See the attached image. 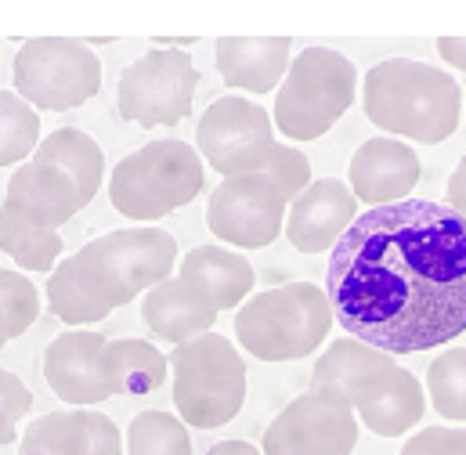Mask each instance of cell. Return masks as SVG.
Masks as SVG:
<instances>
[{
	"label": "cell",
	"instance_id": "cell-32",
	"mask_svg": "<svg viewBox=\"0 0 466 455\" xmlns=\"http://www.w3.org/2000/svg\"><path fill=\"white\" fill-rule=\"evenodd\" d=\"M29 409H33L29 387L11 369H0V445H11L18 438V420L29 416Z\"/></svg>",
	"mask_w": 466,
	"mask_h": 455
},
{
	"label": "cell",
	"instance_id": "cell-35",
	"mask_svg": "<svg viewBox=\"0 0 466 455\" xmlns=\"http://www.w3.org/2000/svg\"><path fill=\"white\" fill-rule=\"evenodd\" d=\"M434 47H438V55L445 58V66L463 69L466 73V36H441Z\"/></svg>",
	"mask_w": 466,
	"mask_h": 455
},
{
	"label": "cell",
	"instance_id": "cell-22",
	"mask_svg": "<svg viewBox=\"0 0 466 455\" xmlns=\"http://www.w3.org/2000/svg\"><path fill=\"white\" fill-rule=\"evenodd\" d=\"M218 308L207 304L192 286H185L181 278H167L163 286H156L152 293H145L141 300V322L156 340H167L174 347L214 333L218 322Z\"/></svg>",
	"mask_w": 466,
	"mask_h": 455
},
{
	"label": "cell",
	"instance_id": "cell-3",
	"mask_svg": "<svg viewBox=\"0 0 466 455\" xmlns=\"http://www.w3.org/2000/svg\"><path fill=\"white\" fill-rule=\"evenodd\" d=\"M333 326L329 293L315 282H282L253 293L235 311V340L260 361L311 358Z\"/></svg>",
	"mask_w": 466,
	"mask_h": 455
},
{
	"label": "cell",
	"instance_id": "cell-5",
	"mask_svg": "<svg viewBox=\"0 0 466 455\" xmlns=\"http://www.w3.org/2000/svg\"><path fill=\"white\" fill-rule=\"evenodd\" d=\"M91 293L113 311L152 293L177 271V238L163 228H119L73 253Z\"/></svg>",
	"mask_w": 466,
	"mask_h": 455
},
{
	"label": "cell",
	"instance_id": "cell-13",
	"mask_svg": "<svg viewBox=\"0 0 466 455\" xmlns=\"http://www.w3.org/2000/svg\"><path fill=\"white\" fill-rule=\"evenodd\" d=\"M106 350H109L106 333H95V329L58 333L44 347V379L51 394L80 409L109 401L113 387L106 376Z\"/></svg>",
	"mask_w": 466,
	"mask_h": 455
},
{
	"label": "cell",
	"instance_id": "cell-15",
	"mask_svg": "<svg viewBox=\"0 0 466 455\" xmlns=\"http://www.w3.org/2000/svg\"><path fill=\"white\" fill-rule=\"evenodd\" d=\"M84 207L87 203H84L80 188L73 185V177L66 170H58L55 163H44L36 156L11 174L7 188H4V203H0V210L15 214L18 221L33 228H47V231L69 225Z\"/></svg>",
	"mask_w": 466,
	"mask_h": 455
},
{
	"label": "cell",
	"instance_id": "cell-37",
	"mask_svg": "<svg viewBox=\"0 0 466 455\" xmlns=\"http://www.w3.org/2000/svg\"><path fill=\"white\" fill-rule=\"evenodd\" d=\"M11 340V337H7V326H4V315H0V350H4V343Z\"/></svg>",
	"mask_w": 466,
	"mask_h": 455
},
{
	"label": "cell",
	"instance_id": "cell-16",
	"mask_svg": "<svg viewBox=\"0 0 466 455\" xmlns=\"http://www.w3.org/2000/svg\"><path fill=\"white\" fill-rule=\"evenodd\" d=\"M358 221V199L348 181L340 177H322L311 181L286 214V238L293 242L297 253H333L337 242Z\"/></svg>",
	"mask_w": 466,
	"mask_h": 455
},
{
	"label": "cell",
	"instance_id": "cell-8",
	"mask_svg": "<svg viewBox=\"0 0 466 455\" xmlns=\"http://www.w3.org/2000/svg\"><path fill=\"white\" fill-rule=\"evenodd\" d=\"M15 95L36 113H69L102 91V58L87 40H25L11 62Z\"/></svg>",
	"mask_w": 466,
	"mask_h": 455
},
{
	"label": "cell",
	"instance_id": "cell-21",
	"mask_svg": "<svg viewBox=\"0 0 466 455\" xmlns=\"http://www.w3.org/2000/svg\"><path fill=\"white\" fill-rule=\"evenodd\" d=\"M394 361L398 358H390L380 347H369V343L354 340V337H340V340L329 343L326 354L315 361V369H311V390L354 409L358 398L376 383V376L383 369H390Z\"/></svg>",
	"mask_w": 466,
	"mask_h": 455
},
{
	"label": "cell",
	"instance_id": "cell-28",
	"mask_svg": "<svg viewBox=\"0 0 466 455\" xmlns=\"http://www.w3.org/2000/svg\"><path fill=\"white\" fill-rule=\"evenodd\" d=\"M127 455H192V434L181 416L137 412L127 427Z\"/></svg>",
	"mask_w": 466,
	"mask_h": 455
},
{
	"label": "cell",
	"instance_id": "cell-11",
	"mask_svg": "<svg viewBox=\"0 0 466 455\" xmlns=\"http://www.w3.org/2000/svg\"><path fill=\"white\" fill-rule=\"evenodd\" d=\"M275 145V119L249 98H218L207 106L196 126V148L221 177L257 174Z\"/></svg>",
	"mask_w": 466,
	"mask_h": 455
},
{
	"label": "cell",
	"instance_id": "cell-18",
	"mask_svg": "<svg viewBox=\"0 0 466 455\" xmlns=\"http://www.w3.org/2000/svg\"><path fill=\"white\" fill-rule=\"evenodd\" d=\"M214 62L232 91L268 95L282 87L293 62V44L286 36H225L214 47Z\"/></svg>",
	"mask_w": 466,
	"mask_h": 455
},
{
	"label": "cell",
	"instance_id": "cell-26",
	"mask_svg": "<svg viewBox=\"0 0 466 455\" xmlns=\"http://www.w3.org/2000/svg\"><path fill=\"white\" fill-rule=\"evenodd\" d=\"M0 249L22 268V271H55L66 249L62 235L58 231H47V228H33L25 221H18L15 214L0 210Z\"/></svg>",
	"mask_w": 466,
	"mask_h": 455
},
{
	"label": "cell",
	"instance_id": "cell-30",
	"mask_svg": "<svg viewBox=\"0 0 466 455\" xmlns=\"http://www.w3.org/2000/svg\"><path fill=\"white\" fill-rule=\"evenodd\" d=\"M0 315L7 326V337L18 340L40 315V289L33 286L29 275L0 268Z\"/></svg>",
	"mask_w": 466,
	"mask_h": 455
},
{
	"label": "cell",
	"instance_id": "cell-9",
	"mask_svg": "<svg viewBox=\"0 0 466 455\" xmlns=\"http://www.w3.org/2000/svg\"><path fill=\"white\" fill-rule=\"evenodd\" d=\"M199 69L188 51L152 47L134 58L116 87L119 116L137 126H174L192 113Z\"/></svg>",
	"mask_w": 466,
	"mask_h": 455
},
{
	"label": "cell",
	"instance_id": "cell-14",
	"mask_svg": "<svg viewBox=\"0 0 466 455\" xmlns=\"http://www.w3.org/2000/svg\"><path fill=\"white\" fill-rule=\"evenodd\" d=\"M420 177H423V163H420L416 148L409 141H398L387 134L361 141L348 167L350 192L369 210L405 203L412 196V188L420 185Z\"/></svg>",
	"mask_w": 466,
	"mask_h": 455
},
{
	"label": "cell",
	"instance_id": "cell-19",
	"mask_svg": "<svg viewBox=\"0 0 466 455\" xmlns=\"http://www.w3.org/2000/svg\"><path fill=\"white\" fill-rule=\"evenodd\" d=\"M423 412H427V387L398 361L383 369L354 405L358 423L380 438H401L416 430Z\"/></svg>",
	"mask_w": 466,
	"mask_h": 455
},
{
	"label": "cell",
	"instance_id": "cell-4",
	"mask_svg": "<svg viewBox=\"0 0 466 455\" xmlns=\"http://www.w3.org/2000/svg\"><path fill=\"white\" fill-rule=\"evenodd\" d=\"M207 185V167L199 148L177 137L148 141L145 148L123 156L109 174V203L130 221H159L188 207Z\"/></svg>",
	"mask_w": 466,
	"mask_h": 455
},
{
	"label": "cell",
	"instance_id": "cell-27",
	"mask_svg": "<svg viewBox=\"0 0 466 455\" xmlns=\"http://www.w3.org/2000/svg\"><path fill=\"white\" fill-rule=\"evenodd\" d=\"M40 113L18 98L15 91L0 87V167H22L40 148Z\"/></svg>",
	"mask_w": 466,
	"mask_h": 455
},
{
	"label": "cell",
	"instance_id": "cell-25",
	"mask_svg": "<svg viewBox=\"0 0 466 455\" xmlns=\"http://www.w3.org/2000/svg\"><path fill=\"white\" fill-rule=\"evenodd\" d=\"M44 297H47V311H51L58 322H66V326H95V322H102V318L113 315V308L102 304V300L91 293V286L84 282V275H80V268H76L73 257H66V260L47 275Z\"/></svg>",
	"mask_w": 466,
	"mask_h": 455
},
{
	"label": "cell",
	"instance_id": "cell-7",
	"mask_svg": "<svg viewBox=\"0 0 466 455\" xmlns=\"http://www.w3.org/2000/svg\"><path fill=\"white\" fill-rule=\"evenodd\" d=\"M174 405L185 427L218 430L246 405V361L221 333H207L174 347Z\"/></svg>",
	"mask_w": 466,
	"mask_h": 455
},
{
	"label": "cell",
	"instance_id": "cell-12",
	"mask_svg": "<svg viewBox=\"0 0 466 455\" xmlns=\"http://www.w3.org/2000/svg\"><path fill=\"white\" fill-rule=\"evenodd\" d=\"M358 445L354 409L304 390L297 394L264 430V455H350Z\"/></svg>",
	"mask_w": 466,
	"mask_h": 455
},
{
	"label": "cell",
	"instance_id": "cell-17",
	"mask_svg": "<svg viewBox=\"0 0 466 455\" xmlns=\"http://www.w3.org/2000/svg\"><path fill=\"white\" fill-rule=\"evenodd\" d=\"M18 455H123V438L102 412H47L25 427Z\"/></svg>",
	"mask_w": 466,
	"mask_h": 455
},
{
	"label": "cell",
	"instance_id": "cell-31",
	"mask_svg": "<svg viewBox=\"0 0 466 455\" xmlns=\"http://www.w3.org/2000/svg\"><path fill=\"white\" fill-rule=\"evenodd\" d=\"M257 174H268V177L282 188V196H286L289 203L315 181V177H311V159H308L300 148L282 145V141H275V145L268 148V156H264V163H260Z\"/></svg>",
	"mask_w": 466,
	"mask_h": 455
},
{
	"label": "cell",
	"instance_id": "cell-1",
	"mask_svg": "<svg viewBox=\"0 0 466 455\" xmlns=\"http://www.w3.org/2000/svg\"><path fill=\"white\" fill-rule=\"evenodd\" d=\"M333 318L390 358L466 333V221L434 199L365 210L326 268Z\"/></svg>",
	"mask_w": 466,
	"mask_h": 455
},
{
	"label": "cell",
	"instance_id": "cell-24",
	"mask_svg": "<svg viewBox=\"0 0 466 455\" xmlns=\"http://www.w3.org/2000/svg\"><path fill=\"white\" fill-rule=\"evenodd\" d=\"M170 369V358L148 340L137 337H123V340H109L106 350V376L113 394H127V398H141L163 387Z\"/></svg>",
	"mask_w": 466,
	"mask_h": 455
},
{
	"label": "cell",
	"instance_id": "cell-20",
	"mask_svg": "<svg viewBox=\"0 0 466 455\" xmlns=\"http://www.w3.org/2000/svg\"><path fill=\"white\" fill-rule=\"evenodd\" d=\"M177 278L185 286H192L218 311H238L253 297L257 271H253V264L238 249H228V246H196V249H188L181 257Z\"/></svg>",
	"mask_w": 466,
	"mask_h": 455
},
{
	"label": "cell",
	"instance_id": "cell-23",
	"mask_svg": "<svg viewBox=\"0 0 466 455\" xmlns=\"http://www.w3.org/2000/svg\"><path fill=\"white\" fill-rule=\"evenodd\" d=\"M33 156L44 159V163H55L58 170H66L73 177V185L80 188L84 203H91L98 196L102 181H106V152L87 130L58 126L40 141V148Z\"/></svg>",
	"mask_w": 466,
	"mask_h": 455
},
{
	"label": "cell",
	"instance_id": "cell-36",
	"mask_svg": "<svg viewBox=\"0 0 466 455\" xmlns=\"http://www.w3.org/2000/svg\"><path fill=\"white\" fill-rule=\"evenodd\" d=\"M207 455H264L257 445H249V441H221V445H214Z\"/></svg>",
	"mask_w": 466,
	"mask_h": 455
},
{
	"label": "cell",
	"instance_id": "cell-34",
	"mask_svg": "<svg viewBox=\"0 0 466 455\" xmlns=\"http://www.w3.org/2000/svg\"><path fill=\"white\" fill-rule=\"evenodd\" d=\"M445 199H449V207L460 214L466 221V156L456 163V170L449 174V188H445Z\"/></svg>",
	"mask_w": 466,
	"mask_h": 455
},
{
	"label": "cell",
	"instance_id": "cell-10",
	"mask_svg": "<svg viewBox=\"0 0 466 455\" xmlns=\"http://www.w3.org/2000/svg\"><path fill=\"white\" fill-rule=\"evenodd\" d=\"M289 199L268 174L225 177L207 199V228L228 249H264L286 228Z\"/></svg>",
	"mask_w": 466,
	"mask_h": 455
},
{
	"label": "cell",
	"instance_id": "cell-2",
	"mask_svg": "<svg viewBox=\"0 0 466 455\" xmlns=\"http://www.w3.org/2000/svg\"><path fill=\"white\" fill-rule=\"evenodd\" d=\"M361 109L387 137L441 145L460 126L463 91L452 73L431 62L383 58L361 80Z\"/></svg>",
	"mask_w": 466,
	"mask_h": 455
},
{
	"label": "cell",
	"instance_id": "cell-29",
	"mask_svg": "<svg viewBox=\"0 0 466 455\" xmlns=\"http://www.w3.org/2000/svg\"><path fill=\"white\" fill-rule=\"evenodd\" d=\"M427 394L438 416L466 423V347H449L427 365Z\"/></svg>",
	"mask_w": 466,
	"mask_h": 455
},
{
	"label": "cell",
	"instance_id": "cell-33",
	"mask_svg": "<svg viewBox=\"0 0 466 455\" xmlns=\"http://www.w3.org/2000/svg\"><path fill=\"white\" fill-rule=\"evenodd\" d=\"M398 455H466V427H427L412 434Z\"/></svg>",
	"mask_w": 466,
	"mask_h": 455
},
{
	"label": "cell",
	"instance_id": "cell-6",
	"mask_svg": "<svg viewBox=\"0 0 466 455\" xmlns=\"http://www.w3.org/2000/svg\"><path fill=\"white\" fill-rule=\"evenodd\" d=\"M358 98V69L333 47H304L275 95V130L289 141H319Z\"/></svg>",
	"mask_w": 466,
	"mask_h": 455
}]
</instances>
